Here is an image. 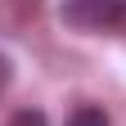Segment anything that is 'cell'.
<instances>
[{
    "mask_svg": "<svg viewBox=\"0 0 126 126\" xmlns=\"http://www.w3.org/2000/svg\"><path fill=\"white\" fill-rule=\"evenodd\" d=\"M122 0H63V23L77 32H108L117 27Z\"/></svg>",
    "mask_w": 126,
    "mask_h": 126,
    "instance_id": "6da1fadb",
    "label": "cell"
},
{
    "mask_svg": "<svg viewBox=\"0 0 126 126\" xmlns=\"http://www.w3.org/2000/svg\"><path fill=\"white\" fill-rule=\"evenodd\" d=\"M68 126H113V122H108V113L99 104H77L68 113Z\"/></svg>",
    "mask_w": 126,
    "mask_h": 126,
    "instance_id": "7a4b0ae2",
    "label": "cell"
},
{
    "mask_svg": "<svg viewBox=\"0 0 126 126\" xmlns=\"http://www.w3.org/2000/svg\"><path fill=\"white\" fill-rule=\"evenodd\" d=\"M117 32L126 36V0H122V14H117Z\"/></svg>",
    "mask_w": 126,
    "mask_h": 126,
    "instance_id": "5b68a950",
    "label": "cell"
},
{
    "mask_svg": "<svg viewBox=\"0 0 126 126\" xmlns=\"http://www.w3.org/2000/svg\"><path fill=\"white\" fill-rule=\"evenodd\" d=\"M9 126H50V122H45L41 108H18V113L9 117Z\"/></svg>",
    "mask_w": 126,
    "mask_h": 126,
    "instance_id": "3957f363",
    "label": "cell"
},
{
    "mask_svg": "<svg viewBox=\"0 0 126 126\" xmlns=\"http://www.w3.org/2000/svg\"><path fill=\"white\" fill-rule=\"evenodd\" d=\"M9 81H14V63H9L5 54H0V94L9 90Z\"/></svg>",
    "mask_w": 126,
    "mask_h": 126,
    "instance_id": "277c9868",
    "label": "cell"
}]
</instances>
